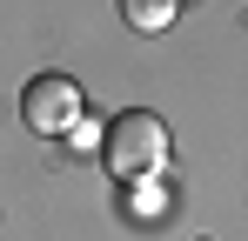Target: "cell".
I'll return each mask as SVG.
<instances>
[{"label": "cell", "mask_w": 248, "mask_h": 241, "mask_svg": "<svg viewBox=\"0 0 248 241\" xmlns=\"http://www.w3.org/2000/svg\"><path fill=\"white\" fill-rule=\"evenodd\" d=\"M101 161L114 181H155L168 167V120L148 114V107H127V114L108 120V141H101Z\"/></svg>", "instance_id": "6da1fadb"}, {"label": "cell", "mask_w": 248, "mask_h": 241, "mask_svg": "<svg viewBox=\"0 0 248 241\" xmlns=\"http://www.w3.org/2000/svg\"><path fill=\"white\" fill-rule=\"evenodd\" d=\"M20 120L34 134H74L81 127V87L67 74H34L20 94Z\"/></svg>", "instance_id": "7a4b0ae2"}, {"label": "cell", "mask_w": 248, "mask_h": 241, "mask_svg": "<svg viewBox=\"0 0 248 241\" xmlns=\"http://www.w3.org/2000/svg\"><path fill=\"white\" fill-rule=\"evenodd\" d=\"M127 20H134L141 34H161L168 20H174V0H127Z\"/></svg>", "instance_id": "3957f363"}]
</instances>
